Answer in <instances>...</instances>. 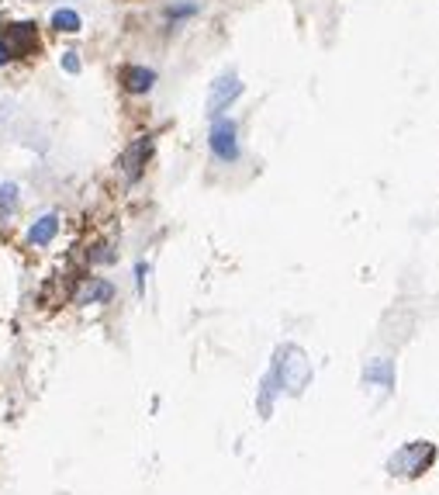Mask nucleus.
Here are the masks:
<instances>
[{
    "label": "nucleus",
    "instance_id": "nucleus-6",
    "mask_svg": "<svg viewBox=\"0 0 439 495\" xmlns=\"http://www.w3.org/2000/svg\"><path fill=\"white\" fill-rule=\"evenodd\" d=\"M149 156H153V139L149 135H142V139H135L129 149H125V156H121V166H125V174H129L131 181L142 174V166L149 163Z\"/></svg>",
    "mask_w": 439,
    "mask_h": 495
},
{
    "label": "nucleus",
    "instance_id": "nucleus-7",
    "mask_svg": "<svg viewBox=\"0 0 439 495\" xmlns=\"http://www.w3.org/2000/svg\"><path fill=\"white\" fill-rule=\"evenodd\" d=\"M153 83H156V73L149 66H125L121 70V87L129 94H146V90H153Z\"/></svg>",
    "mask_w": 439,
    "mask_h": 495
},
{
    "label": "nucleus",
    "instance_id": "nucleus-3",
    "mask_svg": "<svg viewBox=\"0 0 439 495\" xmlns=\"http://www.w3.org/2000/svg\"><path fill=\"white\" fill-rule=\"evenodd\" d=\"M242 94V80L235 77V73H225V77H218L211 83V97H207V115L211 118H222V111L232 105L235 97Z\"/></svg>",
    "mask_w": 439,
    "mask_h": 495
},
{
    "label": "nucleus",
    "instance_id": "nucleus-13",
    "mask_svg": "<svg viewBox=\"0 0 439 495\" xmlns=\"http://www.w3.org/2000/svg\"><path fill=\"white\" fill-rule=\"evenodd\" d=\"M63 70H66V73H80V55L77 53H63Z\"/></svg>",
    "mask_w": 439,
    "mask_h": 495
},
{
    "label": "nucleus",
    "instance_id": "nucleus-10",
    "mask_svg": "<svg viewBox=\"0 0 439 495\" xmlns=\"http://www.w3.org/2000/svg\"><path fill=\"white\" fill-rule=\"evenodd\" d=\"M107 298H111V284H107V281H90V284H87L77 294L80 305H90V302H107Z\"/></svg>",
    "mask_w": 439,
    "mask_h": 495
},
{
    "label": "nucleus",
    "instance_id": "nucleus-1",
    "mask_svg": "<svg viewBox=\"0 0 439 495\" xmlns=\"http://www.w3.org/2000/svg\"><path fill=\"white\" fill-rule=\"evenodd\" d=\"M273 381H284L287 391H301V385L308 381V364H305V353L284 346L277 353V364H273Z\"/></svg>",
    "mask_w": 439,
    "mask_h": 495
},
{
    "label": "nucleus",
    "instance_id": "nucleus-9",
    "mask_svg": "<svg viewBox=\"0 0 439 495\" xmlns=\"http://www.w3.org/2000/svg\"><path fill=\"white\" fill-rule=\"evenodd\" d=\"M52 28H55V31H63V35H73V31H80V28H83V21H80L77 11H70V7H59V11L52 14Z\"/></svg>",
    "mask_w": 439,
    "mask_h": 495
},
{
    "label": "nucleus",
    "instance_id": "nucleus-5",
    "mask_svg": "<svg viewBox=\"0 0 439 495\" xmlns=\"http://www.w3.org/2000/svg\"><path fill=\"white\" fill-rule=\"evenodd\" d=\"M433 457H436L433 443H412V447H405L398 457H391V471H398V474H418Z\"/></svg>",
    "mask_w": 439,
    "mask_h": 495
},
{
    "label": "nucleus",
    "instance_id": "nucleus-4",
    "mask_svg": "<svg viewBox=\"0 0 439 495\" xmlns=\"http://www.w3.org/2000/svg\"><path fill=\"white\" fill-rule=\"evenodd\" d=\"M0 38H4V46L11 49V55H31L35 49H38V28L31 25V21H25V25H7L4 31H0Z\"/></svg>",
    "mask_w": 439,
    "mask_h": 495
},
{
    "label": "nucleus",
    "instance_id": "nucleus-11",
    "mask_svg": "<svg viewBox=\"0 0 439 495\" xmlns=\"http://www.w3.org/2000/svg\"><path fill=\"white\" fill-rule=\"evenodd\" d=\"M190 14H197V4H177V7H170V11H166V18H170V21H177V18H190Z\"/></svg>",
    "mask_w": 439,
    "mask_h": 495
},
{
    "label": "nucleus",
    "instance_id": "nucleus-12",
    "mask_svg": "<svg viewBox=\"0 0 439 495\" xmlns=\"http://www.w3.org/2000/svg\"><path fill=\"white\" fill-rule=\"evenodd\" d=\"M0 205H4V208H14V205H18V187H14V183H4V187H0Z\"/></svg>",
    "mask_w": 439,
    "mask_h": 495
},
{
    "label": "nucleus",
    "instance_id": "nucleus-14",
    "mask_svg": "<svg viewBox=\"0 0 439 495\" xmlns=\"http://www.w3.org/2000/svg\"><path fill=\"white\" fill-rule=\"evenodd\" d=\"M11 59H14V55H11V49H7V46H4V38H0V66H7V63H11Z\"/></svg>",
    "mask_w": 439,
    "mask_h": 495
},
{
    "label": "nucleus",
    "instance_id": "nucleus-2",
    "mask_svg": "<svg viewBox=\"0 0 439 495\" xmlns=\"http://www.w3.org/2000/svg\"><path fill=\"white\" fill-rule=\"evenodd\" d=\"M239 129H235L232 118H215L211 122V153L218 159H225V163H232L239 159Z\"/></svg>",
    "mask_w": 439,
    "mask_h": 495
},
{
    "label": "nucleus",
    "instance_id": "nucleus-8",
    "mask_svg": "<svg viewBox=\"0 0 439 495\" xmlns=\"http://www.w3.org/2000/svg\"><path fill=\"white\" fill-rule=\"evenodd\" d=\"M59 233V218L55 215H42L38 222H31V229H28V243L31 246H49L52 239Z\"/></svg>",
    "mask_w": 439,
    "mask_h": 495
}]
</instances>
